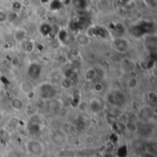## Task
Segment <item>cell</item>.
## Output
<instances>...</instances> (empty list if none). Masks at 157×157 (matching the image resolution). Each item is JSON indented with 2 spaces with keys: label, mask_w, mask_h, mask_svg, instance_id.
I'll use <instances>...</instances> for the list:
<instances>
[{
  "label": "cell",
  "mask_w": 157,
  "mask_h": 157,
  "mask_svg": "<svg viewBox=\"0 0 157 157\" xmlns=\"http://www.w3.org/2000/svg\"><path fill=\"white\" fill-rule=\"evenodd\" d=\"M56 94L57 90L55 86L49 82H44L40 84L38 87V96L40 99L44 101L54 98Z\"/></svg>",
  "instance_id": "6da1fadb"
},
{
  "label": "cell",
  "mask_w": 157,
  "mask_h": 157,
  "mask_svg": "<svg viewBox=\"0 0 157 157\" xmlns=\"http://www.w3.org/2000/svg\"><path fill=\"white\" fill-rule=\"evenodd\" d=\"M26 151L33 157L41 156L44 153V146L42 143L36 139H30L26 143Z\"/></svg>",
  "instance_id": "7a4b0ae2"
},
{
  "label": "cell",
  "mask_w": 157,
  "mask_h": 157,
  "mask_svg": "<svg viewBox=\"0 0 157 157\" xmlns=\"http://www.w3.org/2000/svg\"><path fill=\"white\" fill-rule=\"evenodd\" d=\"M107 100L110 105L114 107H120L125 101V95L122 91L115 89L108 94Z\"/></svg>",
  "instance_id": "3957f363"
},
{
  "label": "cell",
  "mask_w": 157,
  "mask_h": 157,
  "mask_svg": "<svg viewBox=\"0 0 157 157\" xmlns=\"http://www.w3.org/2000/svg\"><path fill=\"white\" fill-rule=\"evenodd\" d=\"M112 44L114 49L121 52V53H124L127 52L130 49V43L129 40L123 37H117L115 39H113L112 40Z\"/></svg>",
  "instance_id": "277c9868"
},
{
  "label": "cell",
  "mask_w": 157,
  "mask_h": 157,
  "mask_svg": "<svg viewBox=\"0 0 157 157\" xmlns=\"http://www.w3.org/2000/svg\"><path fill=\"white\" fill-rule=\"evenodd\" d=\"M27 74H28L29 78H31L33 80H37L41 75V66H40V64L38 63H29V65L28 67Z\"/></svg>",
  "instance_id": "5b68a950"
},
{
  "label": "cell",
  "mask_w": 157,
  "mask_h": 157,
  "mask_svg": "<svg viewBox=\"0 0 157 157\" xmlns=\"http://www.w3.org/2000/svg\"><path fill=\"white\" fill-rule=\"evenodd\" d=\"M104 108V102L100 98H93L87 103V109L92 112V113H99L103 110Z\"/></svg>",
  "instance_id": "8992f818"
},
{
  "label": "cell",
  "mask_w": 157,
  "mask_h": 157,
  "mask_svg": "<svg viewBox=\"0 0 157 157\" xmlns=\"http://www.w3.org/2000/svg\"><path fill=\"white\" fill-rule=\"evenodd\" d=\"M154 116H155V111L150 106L142 107L138 113V117L144 121H148L152 120L154 118Z\"/></svg>",
  "instance_id": "52a82bcc"
},
{
  "label": "cell",
  "mask_w": 157,
  "mask_h": 157,
  "mask_svg": "<svg viewBox=\"0 0 157 157\" xmlns=\"http://www.w3.org/2000/svg\"><path fill=\"white\" fill-rule=\"evenodd\" d=\"M9 106L10 108L15 110V111H22L25 108H26V104L24 102V100L20 98H17V97H15V98H12L9 101Z\"/></svg>",
  "instance_id": "ba28073f"
},
{
  "label": "cell",
  "mask_w": 157,
  "mask_h": 157,
  "mask_svg": "<svg viewBox=\"0 0 157 157\" xmlns=\"http://www.w3.org/2000/svg\"><path fill=\"white\" fill-rule=\"evenodd\" d=\"M98 72L96 67H89L86 70L84 74V79L86 82H94L98 77Z\"/></svg>",
  "instance_id": "9c48e42d"
},
{
  "label": "cell",
  "mask_w": 157,
  "mask_h": 157,
  "mask_svg": "<svg viewBox=\"0 0 157 157\" xmlns=\"http://www.w3.org/2000/svg\"><path fill=\"white\" fill-rule=\"evenodd\" d=\"M76 42L81 46H86L90 43V36L84 32H79L75 35Z\"/></svg>",
  "instance_id": "30bf717a"
},
{
  "label": "cell",
  "mask_w": 157,
  "mask_h": 157,
  "mask_svg": "<svg viewBox=\"0 0 157 157\" xmlns=\"http://www.w3.org/2000/svg\"><path fill=\"white\" fill-rule=\"evenodd\" d=\"M47 101H48L47 106H48V109H49L50 111H52L53 113H57V112H59L61 110L62 103L60 102V100L52 98V99H50V100H47Z\"/></svg>",
  "instance_id": "8fae6325"
},
{
  "label": "cell",
  "mask_w": 157,
  "mask_h": 157,
  "mask_svg": "<svg viewBox=\"0 0 157 157\" xmlns=\"http://www.w3.org/2000/svg\"><path fill=\"white\" fill-rule=\"evenodd\" d=\"M14 39H15L16 41H17L19 43L23 42L24 40H27V33H26V31L24 29H17L15 31V33H14Z\"/></svg>",
  "instance_id": "7c38bea8"
},
{
  "label": "cell",
  "mask_w": 157,
  "mask_h": 157,
  "mask_svg": "<svg viewBox=\"0 0 157 157\" xmlns=\"http://www.w3.org/2000/svg\"><path fill=\"white\" fill-rule=\"evenodd\" d=\"M22 43V49L26 53H31L35 50V43L33 40H24Z\"/></svg>",
  "instance_id": "4fadbf2b"
},
{
  "label": "cell",
  "mask_w": 157,
  "mask_h": 157,
  "mask_svg": "<svg viewBox=\"0 0 157 157\" xmlns=\"http://www.w3.org/2000/svg\"><path fill=\"white\" fill-rule=\"evenodd\" d=\"M20 89L22 90L23 93H25L27 96H29V94H34L33 92V87L31 86V84L28 81H23L20 84Z\"/></svg>",
  "instance_id": "5bb4252c"
},
{
  "label": "cell",
  "mask_w": 157,
  "mask_h": 157,
  "mask_svg": "<svg viewBox=\"0 0 157 157\" xmlns=\"http://www.w3.org/2000/svg\"><path fill=\"white\" fill-rule=\"evenodd\" d=\"M138 85H139V80H138V78L135 77V76L131 77V78L128 79V81H127V86H128V88H130V89H134V88H136V87L138 86Z\"/></svg>",
  "instance_id": "9a60e30c"
},
{
  "label": "cell",
  "mask_w": 157,
  "mask_h": 157,
  "mask_svg": "<svg viewBox=\"0 0 157 157\" xmlns=\"http://www.w3.org/2000/svg\"><path fill=\"white\" fill-rule=\"evenodd\" d=\"M40 33H41L43 36H48V35L51 33V31H52V27H51L49 24L44 23V24H42V25L40 26Z\"/></svg>",
  "instance_id": "2e32d148"
},
{
  "label": "cell",
  "mask_w": 157,
  "mask_h": 157,
  "mask_svg": "<svg viewBox=\"0 0 157 157\" xmlns=\"http://www.w3.org/2000/svg\"><path fill=\"white\" fill-rule=\"evenodd\" d=\"M29 132L32 133V134H37V133L40 132V126H39L37 123L31 122V123L29 124Z\"/></svg>",
  "instance_id": "e0dca14e"
},
{
  "label": "cell",
  "mask_w": 157,
  "mask_h": 157,
  "mask_svg": "<svg viewBox=\"0 0 157 157\" xmlns=\"http://www.w3.org/2000/svg\"><path fill=\"white\" fill-rule=\"evenodd\" d=\"M147 98H148V100H149L151 105H155L156 104L157 96L155 92H149L147 94Z\"/></svg>",
  "instance_id": "ac0fdd59"
},
{
  "label": "cell",
  "mask_w": 157,
  "mask_h": 157,
  "mask_svg": "<svg viewBox=\"0 0 157 157\" xmlns=\"http://www.w3.org/2000/svg\"><path fill=\"white\" fill-rule=\"evenodd\" d=\"M126 128H127V130H128L129 132H136L138 131V126H137L134 122H132V121L127 122Z\"/></svg>",
  "instance_id": "d6986e66"
},
{
  "label": "cell",
  "mask_w": 157,
  "mask_h": 157,
  "mask_svg": "<svg viewBox=\"0 0 157 157\" xmlns=\"http://www.w3.org/2000/svg\"><path fill=\"white\" fill-rule=\"evenodd\" d=\"M12 10L15 12V13H17V11H19L22 7V5L20 2H17V1H15L12 3Z\"/></svg>",
  "instance_id": "ffe728a7"
},
{
  "label": "cell",
  "mask_w": 157,
  "mask_h": 157,
  "mask_svg": "<svg viewBox=\"0 0 157 157\" xmlns=\"http://www.w3.org/2000/svg\"><path fill=\"white\" fill-rule=\"evenodd\" d=\"M8 19V15L5 10L0 9V23H5Z\"/></svg>",
  "instance_id": "44dd1931"
},
{
  "label": "cell",
  "mask_w": 157,
  "mask_h": 157,
  "mask_svg": "<svg viewBox=\"0 0 157 157\" xmlns=\"http://www.w3.org/2000/svg\"><path fill=\"white\" fill-rule=\"evenodd\" d=\"M94 89H95L96 92L100 93V92H102V91L104 90V86H103L102 83H100V82H96L95 85H94Z\"/></svg>",
  "instance_id": "7402d4cb"
},
{
  "label": "cell",
  "mask_w": 157,
  "mask_h": 157,
  "mask_svg": "<svg viewBox=\"0 0 157 157\" xmlns=\"http://www.w3.org/2000/svg\"><path fill=\"white\" fill-rule=\"evenodd\" d=\"M141 157H155V155L145 151V152H144V153L141 154Z\"/></svg>",
  "instance_id": "603a6c76"
},
{
  "label": "cell",
  "mask_w": 157,
  "mask_h": 157,
  "mask_svg": "<svg viewBox=\"0 0 157 157\" xmlns=\"http://www.w3.org/2000/svg\"><path fill=\"white\" fill-rule=\"evenodd\" d=\"M21 5H22V6H30V0H22L21 2Z\"/></svg>",
  "instance_id": "cb8c5ba5"
},
{
  "label": "cell",
  "mask_w": 157,
  "mask_h": 157,
  "mask_svg": "<svg viewBox=\"0 0 157 157\" xmlns=\"http://www.w3.org/2000/svg\"><path fill=\"white\" fill-rule=\"evenodd\" d=\"M0 157H4V156H3V155H2V154H0Z\"/></svg>",
  "instance_id": "d4e9b609"
}]
</instances>
